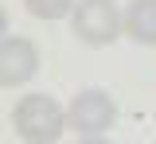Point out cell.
Wrapping results in <instances>:
<instances>
[{
	"label": "cell",
	"instance_id": "obj_5",
	"mask_svg": "<svg viewBox=\"0 0 156 144\" xmlns=\"http://www.w3.org/2000/svg\"><path fill=\"white\" fill-rule=\"evenodd\" d=\"M125 35L133 43H156V0H129L125 8Z\"/></svg>",
	"mask_w": 156,
	"mask_h": 144
},
{
	"label": "cell",
	"instance_id": "obj_3",
	"mask_svg": "<svg viewBox=\"0 0 156 144\" xmlns=\"http://www.w3.org/2000/svg\"><path fill=\"white\" fill-rule=\"evenodd\" d=\"M113 121H117V101L105 90H82L66 105V129H74L82 136H101Z\"/></svg>",
	"mask_w": 156,
	"mask_h": 144
},
{
	"label": "cell",
	"instance_id": "obj_2",
	"mask_svg": "<svg viewBox=\"0 0 156 144\" xmlns=\"http://www.w3.org/2000/svg\"><path fill=\"white\" fill-rule=\"evenodd\" d=\"M70 27L82 43L90 47H109L125 31V16L117 12L113 0H78L70 12Z\"/></svg>",
	"mask_w": 156,
	"mask_h": 144
},
{
	"label": "cell",
	"instance_id": "obj_1",
	"mask_svg": "<svg viewBox=\"0 0 156 144\" xmlns=\"http://www.w3.org/2000/svg\"><path fill=\"white\" fill-rule=\"evenodd\" d=\"M12 129L23 144H55L66 129V109L51 94H23L12 109Z\"/></svg>",
	"mask_w": 156,
	"mask_h": 144
},
{
	"label": "cell",
	"instance_id": "obj_6",
	"mask_svg": "<svg viewBox=\"0 0 156 144\" xmlns=\"http://www.w3.org/2000/svg\"><path fill=\"white\" fill-rule=\"evenodd\" d=\"M23 8L35 20H62L74 12V0H23Z\"/></svg>",
	"mask_w": 156,
	"mask_h": 144
},
{
	"label": "cell",
	"instance_id": "obj_7",
	"mask_svg": "<svg viewBox=\"0 0 156 144\" xmlns=\"http://www.w3.org/2000/svg\"><path fill=\"white\" fill-rule=\"evenodd\" d=\"M82 144H109V140H101V136H86Z\"/></svg>",
	"mask_w": 156,
	"mask_h": 144
},
{
	"label": "cell",
	"instance_id": "obj_4",
	"mask_svg": "<svg viewBox=\"0 0 156 144\" xmlns=\"http://www.w3.org/2000/svg\"><path fill=\"white\" fill-rule=\"evenodd\" d=\"M39 70V47L23 35H4L0 43V86L16 90V86L31 82Z\"/></svg>",
	"mask_w": 156,
	"mask_h": 144
}]
</instances>
